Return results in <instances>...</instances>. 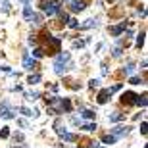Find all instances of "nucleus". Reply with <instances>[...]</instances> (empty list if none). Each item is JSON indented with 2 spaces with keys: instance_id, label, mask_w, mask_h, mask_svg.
<instances>
[{
  "instance_id": "f257e3e1",
  "label": "nucleus",
  "mask_w": 148,
  "mask_h": 148,
  "mask_svg": "<svg viewBox=\"0 0 148 148\" xmlns=\"http://www.w3.org/2000/svg\"><path fill=\"white\" fill-rule=\"evenodd\" d=\"M73 69V62H71V54L69 52H64V54H58L54 60V71L58 75H66L67 71Z\"/></svg>"
},
{
  "instance_id": "f03ea898",
  "label": "nucleus",
  "mask_w": 148,
  "mask_h": 148,
  "mask_svg": "<svg viewBox=\"0 0 148 148\" xmlns=\"http://www.w3.org/2000/svg\"><path fill=\"white\" fill-rule=\"evenodd\" d=\"M0 117H2V119H14V117H16V110L10 106L8 100L0 102Z\"/></svg>"
},
{
  "instance_id": "7ed1b4c3",
  "label": "nucleus",
  "mask_w": 148,
  "mask_h": 148,
  "mask_svg": "<svg viewBox=\"0 0 148 148\" xmlns=\"http://www.w3.org/2000/svg\"><path fill=\"white\" fill-rule=\"evenodd\" d=\"M40 8H42L48 16L60 14V2H46V0H42V2H40Z\"/></svg>"
},
{
  "instance_id": "20e7f679",
  "label": "nucleus",
  "mask_w": 148,
  "mask_h": 148,
  "mask_svg": "<svg viewBox=\"0 0 148 148\" xmlns=\"http://www.w3.org/2000/svg\"><path fill=\"white\" fill-rule=\"evenodd\" d=\"M110 135L115 138H121V137H125V135H129V127L127 125H115L110 129Z\"/></svg>"
},
{
  "instance_id": "39448f33",
  "label": "nucleus",
  "mask_w": 148,
  "mask_h": 148,
  "mask_svg": "<svg viewBox=\"0 0 148 148\" xmlns=\"http://www.w3.org/2000/svg\"><path fill=\"white\" fill-rule=\"evenodd\" d=\"M85 8H87V4L83 0H71V4H69V10L71 12H83Z\"/></svg>"
},
{
  "instance_id": "423d86ee",
  "label": "nucleus",
  "mask_w": 148,
  "mask_h": 148,
  "mask_svg": "<svg viewBox=\"0 0 148 148\" xmlns=\"http://www.w3.org/2000/svg\"><path fill=\"white\" fill-rule=\"evenodd\" d=\"M110 96H112L110 90H108V88H102V90H100V94H98V98H96V102H98V104H106Z\"/></svg>"
},
{
  "instance_id": "0eeeda50",
  "label": "nucleus",
  "mask_w": 148,
  "mask_h": 148,
  "mask_svg": "<svg viewBox=\"0 0 148 148\" xmlns=\"http://www.w3.org/2000/svg\"><path fill=\"white\" fill-rule=\"evenodd\" d=\"M125 27H127V23L123 21V23H119V25H114V27H110V33L114 35V37H119V35L125 31Z\"/></svg>"
},
{
  "instance_id": "6e6552de",
  "label": "nucleus",
  "mask_w": 148,
  "mask_h": 148,
  "mask_svg": "<svg viewBox=\"0 0 148 148\" xmlns=\"http://www.w3.org/2000/svg\"><path fill=\"white\" fill-rule=\"evenodd\" d=\"M108 119H110V123H117V121L125 119V114H121V112H114V114L108 115Z\"/></svg>"
},
{
  "instance_id": "1a4fd4ad",
  "label": "nucleus",
  "mask_w": 148,
  "mask_h": 148,
  "mask_svg": "<svg viewBox=\"0 0 148 148\" xmlns=\"http://www.w3.org/2000/svg\"><path fill=\"white\" fill-rule=\"evenodd\" d=\"M121 100H123V104H135L137 94H135V92H125L123 96H121Z\"/></svg>"
},
{
  "instance_id": "9d476101",
  "label": "nucleus",
  "mask_w": 148,
  "mask_h": 148,
  "mask_svg": "<svg viewBox=\"0 0 148 148\" xmlns=\"http://www.w3.org/2000/svg\"><path fill=\"white\" fill-rule=\"evenodd\" d=\"M23 96H25V100H27V102H35V100H38L40 92H37V90H27Z\"/></svg>"
},
{
  "instance_id": "9b49d317",
  "label": "nucleus",
  "mask_w": 148,
  "mask_h": 148,
  "mask_svg": "<svg viewBox=\"0 0 148 148\" xmlns=\"http://www.w3.org/2000/svg\"><path fill=\"white\" fill-rule=\"evenodd\" d=\"M23 67H25V69H33V67H35V60L29 54L23 56Z\"/></svg>"
},
{
  "instance_id": "f8f14e48",
  "label": "nucleus",
  "mask_w": 148,
  "mask_h": 148,
  "mask_svg": "<svg viewBox=\"0 0 148 148\" xmlns=\"http://www.w3.org/2000/svg\"><path fill=\"white\" fill-rule=\"evenodd\" d=\"M81 27H83V29L98 27V19H92V17H90V19H87V21H85V23H81Z\"/></svg>"
},
{
  "instance_id": "ddd939ff",
  "label": "nucleus",
  "mask_w": 148,
  "mask_h": 148,
  "mask_svg": "<svg viewBox=\"0 0 148 148\" xmlns=\"http://www.w3.org/2000/svg\"><path fill=\"white\" fill-rule=\"evenodd\" d=\"M81 117H83V119H94V117H96V114H94L92 110H83L81 112Z\"/></svg>"
},
{
  "instance_id": "4468645a",
  "label": "nucleus",
  "mask_w": 148,
  "mask_h": 148,
  "mask_svg": "<svg viewBox=\"0 0 148 148\" xmlns=\"http://www.w3.org/2000/svg\"><path fill=\"white\" fill-rule=\"evenodd\" d=\"M38 81H40V73H33V75L27 77V83H29V85H37Z\"/></svg>"
},
{
  "instance_id": "2eb2a0df",
  "label": "nucleus",
  "mask_w": 148,
  "mask_h": 148,
  "mask_svg": "<svg viewBox=\"0 0 148 148\" xmlns=\"http://www.w3.org/2000/svg\"><path fill=\"white\" fill-rule=\"evenodd\" d=\"M123 71H125L127 75H133V73L137 71V66H135V64H133V62H131V64H127V67H125V69H123Z\"/></svg>"
},
{
  "instance_id": "dca6fc26",
  "label": "nucleus",
  "mask_w": 148,
  "mask_h": 148,
  "mask_svg": "<svg viewBox=\"0 0 148 148\" xmlns=\"http://www.w3.org/2000/svg\"><path fill=\"white\" fill-rule=\"evenodd\" d=\"M81 129H83V131H87V133L96 131V123H85V125H81Z\"/></svg>"
},
{
  "instance_id": "f3484780",
  "label": "nucleus",
  "mask_w": 148,
  "mask_h": 148,
  "mask_svg": "<svg viewBox=\"0 0 148 148\" xmlns=\"http://www.w3.org/2000/svg\"><path fill=\"white\" fill-rule=\"evenodd\" d=\"M29 19H31V23H33V25H40V23H42V17L38 16V14H33Z\"/></svg>"
},
{
  "instance_id": "a211bd4d",
  "label": "nucleus",
  "mask_w": 148,
  "mask_h": 148,
  "mask_svg": "<svg viewBox=\"0 0 148 148\" xmlns=\"http://www.w3.org/2000/svg\"><path fill=\"white\" fill-rule=\"evenodd\" d=\"M135 106H146V94H143V96H137V100H135Z\"/></svg>"
},
{
  "instance_id": "6ab92c4d",
  "label": "nucleus",
  "mask_w": 148,
  "mask_h": 148,
  "mask_svg": "<svg viewBox=\"0 0 148 148\" xmlns=\"http://www.w3.org/2000/svg\"><path fill=\"white\" fill-rule=\"evenodd\" d=\"M143 46H144V31H140V35L137 37V48L140 50Z\"/></svg>"
},
{
  "instance_id": "aec40b11",
  "label": "nucleus",
  "mask_w": 148,
  "mask_h": 148,
  "mask_svg": "<svg viewBox=\"0 0 148 148\" xmlns=\"http://www.w3.org/2000/svg\"><path fill=\"white\" fill-rule=\"evenodd\" d=\"M115 140H117V138L112 137V135H104V137H102V143H104V144H114Z\"/></svg>"
},
{
  "instance_id": "412c9836",
  "label": "nucleus",
  "mask_w": 148,
  "mask_h": 148,
  "mask_svg": "<svg viewBox=\"0 0 148 148\" xmlns=\"http://www.w3.org/2000/svg\"><path fill=\"white\" fill-rule=\"evenodd\" d=\"M67 27H71V29H79V21H77L75 17H69V19H67Z\"/></svg>"
},
{
  "instance_id": "4be33fe9",
  "label": "nucleus",
  "mask_w": 148,
  "mask_h": 148,
  "mask_svg": "<svg viewBox=\"0 0 148 148\" xmlns=\"http://www.w3.org/2000/svg\"><path fill=\"white\" fill-rule=\"evenodd\" d=\"M19 112H21L25 117H33V110H29L27 106H21V108H19Z\"/></svg>"
},
{
  "instance_id": "5701e85b",
  "label": "nucleus",
  "mask_w": 148,
  "mask_h": 148,
  "mask_svg": "<svg viewBox=\"0 0 148 148\" xmlns=\"http://www.w3.org/2000/svg\"><path fill=\"white\" fill-rule=\"evenodd\" d=\"M62 110H66V112H71V102L67 98H64L62 100Z\"/></svg>"
},
{
  "instance_id": "b1692460",
  "label": "nucleus",
  "mask_w": 148,
  "mask_h": 148,
  "mask_svg": "<svg viewBox=\"0 0 148 148\" xmlns=\"http://www.w3.org/2000/svg\"><path fill=\"white\" fill-rule=\"evenodd\" d=\"M0 137H2V138L10 137V127H2V129H0Z\"/></svg>"
},
{
  "instance_id": "393cba45",
  "label": "nucleus",
  "mask_w": 148,
  "mask_h": 148,
  "mask_svg": "<svg viewBox=\"0 0 148 148\" xmlns=\"http://www.w3.org/2000/svg\"><path fill=\"white\" fill-rule=\"evenodd\" d=\"M62 138H64V143H73V140H75V135H71V133H66Z\"/></svg>"
},
{
  "instance_id": "a878e982",
  "label": "nucleus",
  "mask_w": 148,
  "mask_h": 148,
  "mask_svg": "<svg viewBox=\"0 0 148 148\" xmlns=\"http://www.w3.org/2000/svg\"><path fill=\"white\" fill-rule=\"evenodd\" d=\"M31 16H33V10H31L29 6H25V10H23V17H25V19H29Z\"/></svg>"
},
{
  "instance_id": "bb28decb",
  "label": "nucleus",
  "mask_w": 148,
  "mask_h": 148,
  "mask_svg": "<svg viewBox=\"0 0 148 148\" xmlns=\"http://www.w3.org/2000/svg\"><path fill=\"white\" fill-rule=\"evenodd\" d=\"M88 87H90V88H98L100 81H98V79H90V81H88Z\"/></svg>"
},
{
  "instance_id": "cd10ccee",
  "label": "nucleus",
  "mask_w": 148,
  "mask_h": 148,
  "mask_svg": "<svg viewBox=\"0 0 148 148\" xmlns=\"http://www.w3.org/2000/svg\"><path fill=\"white\" fill-rule=\"evenodd\" d=\"M33 56H35V58H42V56H44V50L42 48H35L33 50Z\"/></svg>"
},
{
  "instance_id": "c85d7f7f",
  "label": "nucleus",
  "mask_w": 148,
  "mask_h": 148,
  "mask_svg": "<svg viewBox=\"0 0 148 148\" xmlns=\"http://www.w3.org/2000/svg\"><path fill=\"white\" fill-rule=\"evenodd\" d=\"M14 140H16V143H23V140H25L23 133H16V135H14Z\"/></svg>"
},
{
  "instance_id": "c756f323",
  "label": "nucleus",
  "mask_w": 148,
  "mask_h": 148,
  "mask_svg": "<svg viewBox=\"0 0 148 148\" xmlns=\"http://www.w3.org/2000/svg\"><path fill=\"white\" fill-rule=\"evenodd\" d=\"M83 46H85L83 40H73V48H83Z\"/></svg>"
},
{
  "instance_id": "7c9ffc66",
  "label": "nucleus",
  "mask_w": 148,
  "mask_h": 148,
  "mask_svg": "<svg viewBox=\"0 0 148 148\" xmlns=\"http://www.w3.org/2000/svg\"><path fill=\"white\" fill-rule=\"evenodd\" d=\"M121 56V46H115L114 48V58H119Z\"/></svg>"
},
{
  "instance_id": "2f4dec72",
  "label": "nucleus",
  "mask_w": 148,
  "mask_h": 148,
  "mask_svg": "<svg viewBox=\"0 0 148 148\" xmlns=\"http://www.w3.org/2000/svg\"><path fill=\"white\" fill-rule=\"evenodd\" d=\"M131 85H140V79H138V77H131Z\"/></svg>"
},
{
  "instance_id": "473e14b6",
  "label": "nucleus",
  "mask_w": 148,
  "mask_h": 148,
  "mask_svg": "<svg viewBox=\"0 0 148 148\" xmlns=\"http://www.w3.org/2000/svg\"><path fill=\"white\" fill-rule=\"evenodd\" d=\"M140 133H143V135H146V121H143V123H140Z\"/></svg>"
},
{
  "instance_id": "72a5a7b5",
  "label": "nucleus",
  "mask_w": 148,
  "mask_h": 148,
  "mask_svg": "<svg viewBox=\"0 0 148 148\" xmlns=\"http://www.w3.org/2000/svg\"><path fill=\"white\" fill-rule=\"evenodd\" d=\"M12 148H29L25 143H21V144H12Z\"/></svg>"
},
{
  "instance_id": "f704fd0d",
  "label": "nucleus",
  "mask_w": 148,
  "mask_h": 148,
  "mask_svg": "<svg viewBox=\"0 0 148 148\" xmlns=\"http://www.w3.org/2000/svg\"><path fill=\"white\" fill-rule=\"evenodd\" d=\"M102 75H108V64H102Z\"/></svg>"
},
{
  "instance_id": "c9c22d12",
  "label": "nucleus",
  "mask_w": 148,
  "mask_h": 148,
  "mask_svg": "<svg viewBox=\"0 0 148 148\" xmlns=\"http://www.w3.org/2000/svg\"><path fill=\"white\" fill-rule=\"evenodd\" d=\"M67 19H69V16H67V14H62V21L67 23Z\"/></svg>"
},
{
  "instance_id": "e433bc0d",
  "label": "nucleus",
  "mask_w": 148,
  "mask_h": 148,
  "mask_svg": "<svg viewBox=\"0 0 148 148\" xmlns=\"http://www.w3.org/2000/svg\"><path fill=\"white\" fill-rule=\"evenodd\" d=\"M66 2H67V0H66Z\"/></svg>"
}]
</instances>
